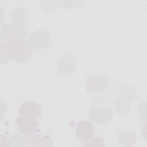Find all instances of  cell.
<instances>
[{"instance_id":"5","label":"cell","mask_w":147,"mask_h":147,"mask_svg":"<svg viewBox=\"0 0 147 147\" xmlns=\"http://www.w3.org/2000/svg\"><path fill=\"white\" fill-rule=\"evenodd\" d=\"M28 14L26 10L21 7L15 8L9 17L4 19L2 26L22 27L28 21Z\"/></svg>"},{"instance_id":"1","label":"cell","mask_w":147,"mask_h":147,"mask_svg":"<svg viewBox=\"0 0 147 147\" xmlns=\"http://www.w3.org/2000/svg\"><path fill=\"white\" fill-rule=\"evenodd\" d=\"M1 63L7 62L9 59L22 62L28 60L32 55L31 46L24 38L16 40L7 44H1Z\"/></svg>"},{"instance_id":"13","label":"cell","mask_w":147,"mask_h":147,"mask_svg":"<svg viewBox=\"0 0 147 147\" xmlns=\"http://www.w3.org/2000/svg\"><path fill=\"white\" fill-rule=\"evenodd\" d=\"M30 145L33 146H53V142L51 138L45 134L37 133L30 140Z\"/></svg>"},{"instance_id":"3","label":"cell","mask_w":147,"mask_h":147,"mask_svg":"<svg viewBox=\"0 0 147 147\" xmlns=\"http://www.w3.org/2000/svg\"><path fill=\"white\" fill-rule=\"evenodd\" d=\"M135 91L130 85H123L120 88L116 101V107L118 112L125 114L129 110L130 104L135 96Z\"/></svg>"},{"instance_id":"9","label":"cell","mask_w":147,"mask_h":147,"mask_svg":"<svg viewBox=\"0 0 147 147\" xmlns=\"http://www.w3.org/2000/svg\"><path fill=\"white\" fill-rule=\"evenodd\" d=\"M19 114L24 118L36 119L41 114L40 106L36 102L28 101L22 103L18 110Z\"/></svg>"},{"instance_id":"2","label":"cell","mask_w":147,"mask_h":147,"mask_svg":"<svg viewBox=\"0 0 147 147\" xmlns=\"http://www.w3.org/2000/svg\"><path fill=\"white\" fill-rule=\"evenodd\" d=\"M113 113L111 106L103 100L94 101L89 109V114L92 120L102 125L108 123L111 121Z\"/></svg>"},{"instance_id":"11","label":"cell","mask_w":147,"mask_h":147,"mask_svg":"<svg viewBox=\"0 0 147 147\" xmlns=\"http://www.w3.org/2000/svg\"><path fill=\"white\" fill-rule=\"evenodd\" d=\"M16 124L20 131L26 136L34 134L38 130L39 123L35 119L18 117L16 119Z\"/></svg>"},{"instance_id":"6","label":"cell","mask_w":147,"mask_h":147,"mask_svg":"<svg viewBox=\"0 0 147 147\" xmlns=\"http://www.w3.org/2000/svg\"><path fill=\"white\" fill-rule=\"evenodd\" d=\"M26 33L27 30L24 26H2L1 29V44H7L16 40L23 38Z\"/></svg>"},{"instance_id":"7","label":"cell","mask_w":147,"mask_h":147,"mask_svg":"<svg viewBox=\"0 0 147 147\" xmlns=\"http://www.w3.org/2000/svg\"><path fill=\"white\" fill-rule=\"evenodd\" d=\"M30 45L36 49H41L48 47L52 41L50 34L44 30H38L31 34L29 38Z\"/></svg>"},{"instance_id":"14","label":"cell","mask_w":147,"mask_h":147,"mask_svg":"<svg viewBox=\"0 0 147 147\" xmlns=\"http://www.w3.org/2000/svg\"><path fill=\"white\" fill-rule=\"evenodd\" d=\"M10 142L12 146H28V140L25 137H22L19 135H14L11 137Z\"/></svg>"},{"instance_id":"8","label":"cell","mask_w":147,"mask_h":147,"mask_svg":"<svg viewBox=\"0 0 147 147\" xmlns=\"http://www.w3.org/2000/svg\"><path fill=\"white\" fill-rule=\"evenodd\" d=\"M77 65L75 58L71 55H62L58 60L57 69L63 75H71L76 70Z\"/></svg>"},{"instance_id":"4","label":"cell","mask_w":147,"mask_h":147,"mask_svg":"<svg viewBox=\"0 0 147 147\" xmlns=\"http://www.w3.org/2000/svg\"><path fill=\"white\" fill-rule=\"evenodd\" d=\"M109 84L107 77L101 74H94L88 76L86 81V88L91 94H96L104 90Z\"/></svg>"},{"instance_id":"12","label":"cell","mask_w":147,"mask_h":147,"mask_svg":"<svg viewBox=\"0 0 147 147\" xmlns=\"http://www.w3.org/2000/svg\"><path fill=\"white\" fill-rule=\"evenodd\" d=\"M136 132L131 128H126L121 131L118 136V142L123 146H133L136 141Z\"/></svg>"},{"instance_id":"10","label":"cell","mask_w":147,"mask_h":147,"mask_svg":"<svg viewBox=\"0 0 147 147\" xmlns=\"http://www.w3.org/2000/svg\"><path fill=\"white\" fill-rule=\"evenodd\" d=\"M76 135L82 141H88L93 138L95 134V128L93 125L86 121L78 122L76 126Z\"/></svg>"},{"instance_id":"15","label":"cell","mask_w":147,"mask_h":147,"mask_svg":"<svg viewBox=\"0 0 147 147\" xmlns=\"http://www.w3.org/2000/svg\"><path fill=\"white\" fill-rule=\"evenodd\" d=\"M97 143H99L100 146H105V141L101 137H95L94 139H92L91 141L89 142V144H87L85 145H95V146H98V144Z\"/></svg>"}]
</instances>
